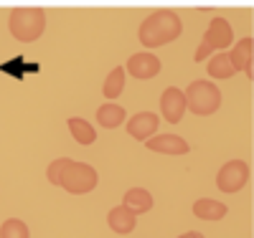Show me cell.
Listing matches in <instances>:
<instances>
[{"mask_svg": "<svg viewBox=\"0 0 254 238\" xmlns=\"http://www.w3.org/2000/svg\"><path fill=\"white\" fill-rule=\"evenodd\" d=\"M46 178L51 185L71 192V195H87L99 183L97 170L87 162H76L71 157H59L49 165Z\"/></svg>", "mask_w": 254, "mask_h": 238, "instance_id": "cell-1", "label": "cell"}, {"mask_svg": "<svg viewBox=\"0 0 254 238\" xmlns=\"http://www.w3.org/2000/svg\"><path fill=\"white\" fill-rule=\"evenodd\" d=\"M181 31H183V23H181L178 13H173V10H155L140 23L137 38H140L142 46L158 48V46H165V43H173L181 36Z\"/></svg>", "mask_w": 254, "mask_h": 238, "instance_id": "cell-2", "label": "cell"}, {"mask_svg": "<svg viewBox=\"0 0 254 238\" xmlns=\"http://www.w3.org/2000/svg\"><path fill=\"white\" fill-rule=\"evenodd\" d=\"M10 36L20 43H33L46 31V13L41 8H15L8 20Z\"/></svg>", "mask_w": 254, "mask_h": 238, "instance_id": "cell-3", "label": "cell"}, {"mask_svg": "<svg viewBox=\"0 0 254 238\" xmlns=\"http://www.w3.org/2000/svg\"><path fill=\"white\" fill-rule=\"evenodd\" d=\"M183 99H186V109L198 114V117L214 114L219 106H221V92H219V86L211 84V81H203V79L188 84V89L183 92Z\"/></svg>", "mask_w": 254, "mask_h": 238, "instance_id": "cell-4", "label": "cell"}, {"mask_svg": "<svg viewBox=\"0 0 254 238\" xmlns=\"http://www.w3.org/2000/svg\"><path fill=\"white\" fill-rule=\"evenodd\" d=\"M231 41H234V31H231V23L224 18H214L208 23V31L203 33L198 48L193 53V58L201 63L203 58H208L214 51H226L231 46Z\"/></svg>", "mask_w": 254, "mask_h": 238, "instance_id": "cell-5", "label": "cell"}, {"mask_svg": "<svg viewBox=\"0 0 254 238\" xmlns=\"http://www.w3.org/2000/svg\"><path fill=\"white\" fill-rule=\"evenodd\" d=\"M247 183H249V162L244 160L226 162L216 175V188L221 192H239Z\"/></svg>", "mask_w": 254, "mask_h": 238, "instance_id": "cell-6", "label": "cell"}, {"mask_svg": "<svg viewBox=\"0 0 254 238\" xmlns=\"http://www.w3.org/2000/svg\"><path fill=\"white\" fill-rule=\"evenodd\" d=\"M160 112H163V119L171 122V124H178L186 114V99H183V92L178 86H168L160 96Z\"/></svg>", "mask_w": 254, "mask_h": 238, "instance_id": "cell-7", "label": "cell"}, {"mask_svg": "<svg viewBox=\"0 0 254 238\" xmlns=\"http://www.w3.org/2000/svg\"><path fill=\"white\" fill-rule=\"evenodd\" d=\"M145 147L150 152H160V155H188L190 152V144L178 137V135H153L150 140H145Z\"/></svg>", "mask_w": 254, "mask_h": 238, "instance_id": "cell-8", "label": "cell"}, {"mask_svg": "<svg viewBox=\"0 0 254 238\" xmlns=\"http://www.w3.org/2000/svg\"><path fill=\"white\" fill-rule=\"evenodd\" d=\"M158 71H160V58L155 53H135L130 56L125 69V74H132L135 79H142V81L158 76Z\"/></svg>", "mask_w": 254, "mask_h": 238, "instance_id": "cell-9", "label": "cell"}, {"mask_svg": "<svg viewBox=\"0 0 254 238\" xmlns=\"http://www.w3.org/2000/svg\"><path fill=\"white\" fill-rule=\"evenodd\" d=\"M158 124H160V117L153 114V112H140L135 114L130 122H127V135L137 142H145L150 140L155 132H158Z\"/></svg>", "mask_w": 254, "mask_h": 238, "instance_id": "cell-10", "label": "cell"}, {"mask_svg": "<svg viewBox=\"0 0 254 238\" xmlns=\"http://www.w3.org/2000/svg\"><path fill=\"white\" fill-rule=\"evenodd\" d=\"M229 58H231V63H234L237 71H244L247 79H254V69H252V63H254V38L252 36H247L239 43H234Z\"/></svg>", "mask_w": 254, "mask_h": 238, "instance_id": "cell-11", "label": "cell"}, {"mask_svg": "<svg viewBox=\"0 0 254 238\" xmlns=\"http://www.w3.org/2000/svg\"><path fill=\"white\" fill-rule=\"evenodd\" d=\"M107 223H110V228H112L115 233L127 236V233H132V231H135V226H137V215H135L132 210H127L125 205H117V208L110 210Z\"/></svg>", "mask_w": 254, "mask_h": 238, "instance_id": "cell-12", "label": "cell"}, {"mask_svg": "<svg viewBox=\"0 0 254 238\" xmlns=\"http://www.w3.org/2000/svg\"><path fill=\"white\" fill-rule=\"evenodd\" d=\"M122 205L127 210H132L135 215H142V213H147V210L153 208V195L145 188H130V190L125 192Z\"/></svg>", "mask_w": 254, "mask_h": 238, "instance_id": "cell-13", "label": "cell"}, {"mask_svg": "<svg viewBox=\"0 0 254 238\" xmlns=\"http://www.w3.org/2000/svg\"><path fill=\"white\" fill-rule=\"evenodd\" d=\"M193 213L198 215L201 221H221L224 215L229 213V208L224 203L214 200V198H201V200L193 203Z\"/></svg>", "mask_w": 254, "mask_h": 238, "instance_id": "cell-14", "label": "cell"}, {"mask_svg": "<svg viewBox=\"0 0 254 238\" xmlns=\"http://www.w3.org/2000/svg\"><path fill=\"white\" fill-rule=\"evenodd\" d=\"M234 74H237V69H234V63H231L226 51H219L216 56H211V61H208V76L211 79H231Z\"/></svg>", "mask_w": 254, "mask_h": 238, "instance_id": "cell-15", "label": "cell"}, {"mask_svg": "<svg viewBox=\"0 0 254 238\" xmlns=\"http://www.w3.org/2000/svg\"><path fill=\"white\" fill-rule=\"evenodd\" d=\"M66 124H69L71 137H74L79 144H94V140H97V129H94L87 119H81V117H71Z\"/></svg>", "mask_w": 254, "mask_h": 238, "instance_id": "cell-16", "label": "cell"}, {"mask_svg": "<svg viewBox=\"0 0 254 238\" xmlns=\"http://www.w3.org/2000/svg\"><path fill=\"white\" fill-rule=\"evenodd\" d=\"M97 122L104 127V129H115L125 122V109L120 104H102L97 109Z\"/></svg>", "mask_w": 254, "mask_h": 238, "instance_id": "cell-17", "label": "cell"}, {"mask_svg": "<svg viewBox=\"0 0 254 238\" xmlns=\"http://www.w3.org/2000/svg\"><path fill=\"white\" fill-rule=\"evenodd\" d=\"M122 89H125V69L117 66V69L110 71L107 79H104L102 92H104V96H107V99H117V96L122 94Z\"/></svg>", "mask_w": 254, "mask_h": 238, "instance_id": "cell-18", "label": "cell"}, {"mask_svg": "<svg viewBox=\"0 0 254 238\" xmlns=\"http://www.w3.org/2000/svg\"><path fill=\"white\" fill-rule=\"evenodd\" d=\"M0 238H31V233H28V226L20 218H8L0 226Z\"/></svg>", "mask_w": 254, "mask_h": 238, "instance_id": "cell-19", "label": "cell"}, {"mask_svg": "<svg viewBox=\"0 0 254 238\" xmlns=\"http://www.w3.org/2000/svg\"><path fill=\"white\" fill-rule=\"evenodd\" d=\"M178 238H203L198 231H188V233H183V236H178Z\"/></svg>", "mask_w": 254, "mask_h": 238, "instance_id": "cell-20", "label": "cell"}]
</instances>
